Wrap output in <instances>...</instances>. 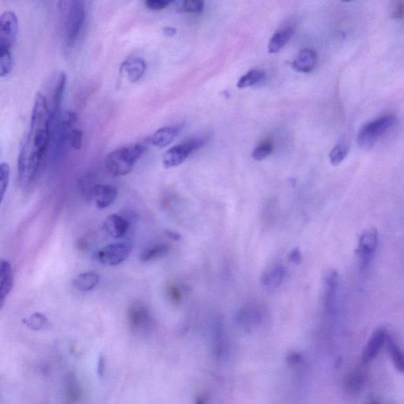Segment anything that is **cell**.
<instances>
[{
	"label": "cell",
	"instance_id": "cell-35",
	"mask_svg": "<svg viewBox=\"0 0 404 404\" xmlns=\"http://www.w3.org/2000/svg\"><path fill=\"white\" fill-rule=\"evenodd\" d=\"M145 6L153 12H159L169 6L171 1H164V0H147L145 1Z\"/></svg>",
	"mask_w": 404,
	"mask_h": 404
},
{
	"label": "cell",
	"instance_id": "cell-37",
	"mask_svg": "<svg viewBox=\"0 0 404 404\" xmlns=\"http://www.w3.org/2000/svg\"><path fill=\"white\" fill-rule=\"evenodd\" d=\"M163 34L167 36H173L176 34V30L172 27H165L162 30Z\"/></svg>",
	"mask_w": 404,
	"mask_h": 404
},
{
	"label": "cell",
	"instance_id": "cell-7",
	"mask_svg": "<svg viewBox=\"0 0 404 404\" xmlns=\"http://www.w3.org/2000/svg\"><path fill=\"white\" fill-rule=\"evenodd\" d=\"M132 244L130 242H118L102 247L96 253V258L102 265L114 267L120 265L130 256Z\"/></svg>",
	"mask_w": 404,
	"mask_h": 404
},
{
	"label": "cell",
	"instance_id": "cell-17",
	"mask_svg": "<svg viewBox=\"0 0 404 404\" xmlns=\"http://www.w3.org/2000/svg\"><path fill=\"white\" fill-rule=\"evenodd\" d=\"M180 133V127L176 126L164 127L156 131L149 138L150 144L154 147L164 149L173 142L178 134Z\"/></svg>",
	"mask_w": 404,
	"mask_h": 404
},
{
	"label": "cell",
	"instance_id": "cell-32",
	"mask_svg": "<svg viewBox=\"0 0 404 404\" xmlns=\"http://www.w3.org/2000/svg\"><path fill=\"white\" fill-rule=\"evenodd\" d=\"M83 133L79 129H72L67 134V140L70 145L75 149L79 150L83 145Z\"/></svg>",
	"mask_w": 404,
	"mask_h": 404
},
{
	"label": "cell",
	"instance_id": "cell-29",
	"mask_svg": "<svg viewBox=\"0 0 404 404\" xmlns=\"http://www.w3.org/2000/svg\"><path fill=\"white\" fill-rule=\"evenodd\" d=\"M13 68L12 52H0V76H8Z\"/></svg>",
	"mask_w": 404,
	"mask_h": 404
},
{
	"label": "cell",
	"instance_id": "cell-33",
	"mask_svg": "<svg viewBox=\"0 0 404 404\" xmlns=\"http://www.w3.org/2000/svg\"><path fill=\"white\" fill-rule=\"evenodd\" d=\"M47 321V317L44 315L35 313L31 315L28 319H26L25 323L34 330H40L41 328L46 324Z\"/></svg>",
	"mask_w": 404,
	"mask_h": 404
},
{
	"label": "cell",
	"instance_id": "cell-15",
	"mask_svg": "<svg viewBox=\"0 0 404 404\" xmlns=\"http://www.w3.org/2000/svg\"><path fill=\"white\" fill-rule=\"evenodd\" d=\"M14 283V276L12 265L6 259H2L1 266H0V300H1V307H3L5 301L8 296L12 292Z\"/></svg>",
	"mask_w": 404,
	"mask_h": 404
},
{
	"label": "cell",
	"instance_id": "cell-12",
	"mask_svg": "<svg viewBox=\"0 0 404 404\" xmlns=\"http://www.w3.org/2000/svg\"><path fill=\"white\" fill-rule=\"evenodd\" d=\"M147 69V63L140 57L129 58L121 65V72L126 74L127 80L131 83L141 80Z\"/></svg>",
	"mask_w": 404,
	"mask_h": 404
},
{
	"label": "cell",
	"instance_id": "cell-3",
	"mask_svg": "<svg viewBox=\"0 0 404 404\" xmlns=\"http://www.w3.org/2000/svg\"><path fill=\"white\" fill-rule=\"evenodd\" d=\"M63 5V25L67 47H72L77 42L86 20V8L83 1L61 2Z\"/></svg>",
	"mask_w": 404,
	"mask_h": 404
},
{
	"label": "cell",
	"instance_id": "cell-22",
	"mask_svg": "<svg viewBox=\"0 0 404 404\" xmlns=\"http://www.w3.org/2000/svg\"><path fill=\"white\" fill-rule=\"evenodd\" d=\"M285 275V270L281 266H275L269 268L262 276L264 286L268 288H277L281 286Z\"/></svg>",
	"mask_w": 404,
	"mask_h": 404
},
{
	"label": "cell",
	"instance_id": "cell-26",
	"mask_svg": "<svg viewBox=\"0 0 404 404\" xmlns=\"http://www.w3.org/2000/svg\"><path fill=\"white\" fill-rule=\"evenodd\" d=\"M256 306H248L242 309L240 314V320L242 324L249 326L255 324L262 319L261 312L255 307Z\"/></svg>",
	"mask_w": 404,
	"mask_h": 404
},
{
	"label": "cell",
	"instance_id": "cell-25",
	"mask_svg": "<svg viewBox=\"0 0 404 404\" xmlns=\"http://www.w3.org/2000/svg\"><path fill=\"white\" fill-rule=\"evenodd\" d=\"M265 77L266 73L261 71V70H252V71L244 74V76L239 80L237 86H238L239 89L251 87V86L262 82Z\"/></svg>",
	"mask_w": 404,
	"mask_h": 404
},
{
	"label": "cell",
	"instance_id": "cell-19",
	"mask_svg": "<svg viewBox=\"0 0 404 404\" xmlns=\"http://www.w3.org/2000/svg\"><path fill=\"white\" fill-rule=\"evenodd\" d=\"M83 396L82 387L75 376L68 375L64 385V396L67 404H76Z\"/></svg>",
	"mask_w": 404,
	"mask_h": 404
},
{
	"label": "cell",
	"instance_id": "cell-34",
	"mask_svg": "<svg viewBox=\"0 0 404 404\" xmlns=\"http://www.w3.org/2000/svg\"><path fill=\"white\" fill-rule=\"evenodd\" d=\"M391 17L397 21H404V1L392 3Z\"/></svg>",
	"mask_w": 404,
	"mask_h": 404
},
{
	"label": "cell",
	"instance_id": "cell-30",
	"mask_svg": "<svg viewBox=\"0 0 404 404\" xmlns=\"http://www.w3.org/2000/svg\"><path fill=\"white\" fill-rule=\"evenodd\" d=\"M10 168L6 162L0 164V192H1V200H3L5 193L8 191L10 182Z\"/></svg>",
	"mask_w": 404,
	"mask_h": 404
},
{
	"label": "cell",
	"instance_id": "cell-13",
	"mask_svg": "<svg viewBox=\"0 0 404 404\" xmlns=\"http://www.w3.org/2000/svg\"><path fill=\"white\" fill-rule=\"evenodd\" d=\"M128 220L118 214L107 215L104 222V229L112 238L120 239L126 235L129 229Z\"/></svg>",
	"mask_w": 404,
	"mask_h": 404
},
{
	"label": "cell",
	"instance_id": "cell-6",
	"mask_svg": "<svg viewBox=\"0 0 404 404\" xmlns=\"http://www.w3.org/2000/svg\"><path fill=\"white\" fill-rule=\"evenodd\" d=\"M204 142L200 138L188 139L176 147L171 148L164 153L162 163L165 169H172L179 166L190 157L191 153L203 147Z\"/></svg>",
	"mask_w": 404,
	"mask_h": 404
},
{
	"label": "cell",
	"instance_id": "cell-24",
	"mask_svg": "<svg viewBox=\"0 0 404 404\" xmlns=\"http://www.w3.org/2000/svg\"><path fill=\"white\" fill-rule=\"evenodd\" d=\"M365 375L364 372L359 370H355L350 374L346 380V387L348 392L352 394H357L362 391L365 383Z\"/></svg>",
	"mask_w": 404,
	"mask_h": 404
},
{
	"label": "cell",
	"instance_id": "cell-14",
	"mask_svg": "<svg viewBox=\"0 0 404 404\" xmlns=\"http://www.w3.org/2000/svg\"><path fill=\"white\" fill-rule=\"evenodd\" d=\"M67 77L66 73L63 72L59 73L56 83L54 85L51 105L50 106L52 121L56 120L59 109H61L64 91H65L67 86Z\"/></svg>",
	"mask_w": 404,
	"mask_h": 404
},
{
	"label": "cell",
	"instance_id": "cell-11",
	"mask_svg": "<svg viewBox=\"0 0 404 404\" xmlns=\"http://www.w3.org/2000/svg\"><path fill=\"white\" fill-rule=\"evenodd\" d=\"M389 334L384 330H378L372 334L363 350L362 359L365 364H369L378 357L382 348L386 345Z\"/></svg>",
	"mask_w": 404,
	"mask_h": 404
},
{
	"label": "cell",
	"instance_id": "cell-5",
	"mask_svg": "<svg viewBox=\"0 0 404 404\" xmlns=\"http://www.w3.org/2000/svg\"><path fill=\"white\" fill-rule=\"evenodd\" d=\"M127 315L129 326L136 335L145 337L153 331L154 321L152 315L142 301H133L128 306Z\"/></svg>",
	"mask_w": 404,
	"mask_h": 404
},
{
	"label": "cell",
	"instance_id": "cell-9",
	"mask_svg": "<svg viewBox=\"0 0 404 404\" xmlns=\"http://www.w3.org/2000/svg\"><path fill=\"white\" fill-rule=\"evenodd\" d=\"M378 245L379 233L375 228L366 230L360 235L355 254L359 257L361 268H368Z\"/></svg>",
	"mask_w": 404,
	"mask_h": 404
},
{
	"label": "cell",
	"instance_id": "cell-21",
	"mask_svg": "<svg viewBox=\"0 0 404 404\" xmlns=\"http://www.w3.org/2000/svg\"><path fill=\"white\" fill-rule=\"evenodd\" d=\"M385 347L394 368L401 373H404V352L403 350L390 336L387 337Z\"/></svg>",
	"mask_w": 404,
	"mask_h": 404
},
{
	"label": "cell",
	"instance_id": "cell-36",
	"mask_svg": "<svg viewBox=\"0 0 404 404\" xmlns=\"http://www.w3.org/2000/svg\"><path fill=\"white\" fill-rule=\"evenodd\" d=\"M289 261L295 265H299L301 262V252L298 249H295L289 255Z\"/></svg>",
	"mask_w": 404,
	"mask_h": 404
},
{
	"label": "cell",
	"instance_id": "cell-18",
	"mask_svg": "<svg viewBox=\"0 0 404 404\" xmlns=\"http://www.w3.org/2000/svg\"><path fill=\"white\" fill-rule=\"evenodd\" d=\"M100 279V275L98 273L85 272L74 279L73 285L80 292L88 293L98 286Z\"/></svg>",
	"mask_w": 404,
	"mask_h": 404
},
{
	"label": "cell",
	"instance_id": "cell-2",
	"mask_svg": "<svg viewBox=\"0 0 404 404\" xmlns=\"http://www.w3.org/2000/svg\"><path fill=\"white\" fill-rule=\"evenodd\" d=\"M150 144L149 138L145 141L124 145L107 154L105 164L109 173L116 177L130 174L138 161L147 152Z\"/></svg>",
	"mask_w": 404,
	"mask_h": 404
},
{
	"label": "cell",
	"instance_id": "cell-20",
	"mask_svg": "<svg viewBox=\"0 0 404 404\" xmlns=\"http://www.w3.org/2000/svg\"><path fill=\"white\" fill-rule=\"evenodd\" d=\"M293 34L294 30L293 29L290 28V27L289 28L277 30L268 43V52L275 54L281 51L282 48L286 45Z\"/></svg>",
	"mask_w": 404,
	"mask_h": 404
},
{
	"label": "cell",
	"instance_id": "cell-23",
	"mask_svg": "<svg viewBox=\"0 0 404 404\" xmlns=\"http://www.w3.org/2000/svg\"><path fill=\"white\" fill-rule=\"evenodd\" d=\"M169 252V246L166 244L150 246L142 252L140 260L142 262H153L165 256Z\"/></svg>",
	"mask_w": 404,
	"mask_h": 404
},
{
	"label": "cell",
	"instance_id": "cell-8",
	"mask_svg": "<svg viewBox=\"0 0 404 404\" xmlns=\"http://www.w3.org/2000/svg\"><path fill=\"white\" fill-rule=\"evenodd\" d=\"M18 30L17 15L13 10H6L0 17V52H12Z\"/></svg>",
	"mask_w": 404,
	"mask_h": 404
},
{
	"label": "cell",
	"instance_id": "cell-16",
	"mask_svg": "<svg viewBox=\"0 0 404 404\" xmlns=\"http://www.w3.org/2000/svg\"><path fill=\"white\" fill-rule=\"evenodd\" d=\"M317 55L315 51L306 48L301 50L295 56L293 66L296 72L310 73L316 67Z\"/></svg>",
	"mask_w": 404,
	"mask_h": 404
},
{
	"label": "cell",
	"instance_id": "cell-27",
	"mask_svg": "<svg viewBox=\"0 0 404 404\" xmlns=\"http://www.w3.org/2000/svg\"><path fill=\"white\" fill-rule=\"evenodd\" d=\"M349 147L347 143L339 142L333 147L330 153V163L333 166H337L346 158L348 154Z\"/></svg>",
	"mask_w": 404,
	"mask_h": 404
},
{
	"label": "cell",
	"instance_id": "cell-10",
	"mask_svg": "<svg viewBox=\"0 0 404 404\" xmlns=\"http://www.w3.org/2000/svg\"><path fill=\"white\" fill-rule=\"evenodd\" d=\"M88 195L93 198L96 208L105 209L115 202L118 190L115 187L107 184H95L88 190Z\"/></svg>",
	"mask_w": 404,
	"mask_h": 404
},
{
	"label": "cell",
	"instance_id": "cell-1",
	"mask_svg": "<svg viewBox=\"0 0 404 404\" xmlns=\"http://www.w3.org/2000/svg\"><path fill=\"white\" fill-rule=\"evenodd\" d=\"M52 118L50 106L40 92L34 98L29 130L21 144L18 158V180L21 187L31 184L40 169L51 142Z\"/></svg>",
	"mask_w": 404,
	"mask_h": 404
},
{
	"label": "cell",
	"instance_id": "cell-28",
	"mask_svg": "<svg viewBox=\"0 0 404 404\" xmlns=\"http://www.w3.org/2000/svg\"><path fill=\"white\" fill-rule=\"evenodd\" d=\"M273 143L271 140H266L258 145L252 152L253 159L257 161L265 160L273 153Z\"/></svg>",
	"mask_w": 404,
	"mask_h": 404
},
{
	"label": "cell",
	"instance_id": "cell-38",
	"mask_svg": "<svg viewBox=\"0 0 404 404\" xmlns=\"http://www.w3.org/2000/svg\"><path fill=\"white\" fill-rule=\"evenodd\" d=\"M368 404H381V403L376 400H371L368 403Z\"/></svg>",
	"mask_w": 404,
	"mask_h": 404
},
{
	"label": "cell",
	"instance_id": "cell-31",
	"mask_svg": "<svg viewBox=\"0 0 404 404\" xmlns=\"http://www.w3.org/2000/svg\"><path fill=\"white\" fill-rule=\"evenodd\" d=\"M181 9L182 12L187 13H201L204 10V2L200 0H187L182 3Z\"/></svg>",
	"mask_w": 404,
	"mask_h": 404
},
{
	"label": "cell",
	"instance_id": "cell-4",
	"mask_svg": "<svg viewBox=\"0 0 404 404\" xmlns=\"http://www.w3.org/2000/svg\"><path fill=\"white\" fill-rule=\"evenodd\" d=\"M397 118L392 115H386L375 118L361 129L357 138L359 147L370 149L395 125Z\"/></svg>",
	"mask_w": 404,
	"mask_h": 404
}]
</instances>
